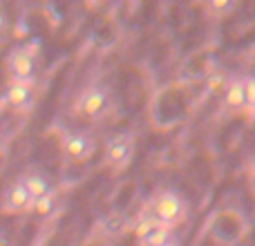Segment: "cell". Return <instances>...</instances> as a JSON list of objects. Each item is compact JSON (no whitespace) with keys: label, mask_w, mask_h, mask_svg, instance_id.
<instances>
[{"label":"cell","mask_w":255,"mask_h":246,"mask_svg":"<svg viewBox=\"0 0 255 246\" xmlns=\"http://www.w3.org/2000/svg\"><path fill=\"white\" fill-rule=\"evenodd\" d=\"M36 99V83H20V81H9L4 90V103L11 110H29Z\"/></svg>","instance_id":"cell-7"},{"label":"cell","mask_w":255,"mask_h":246,"mask_svg":"<svg viewBox=\"0 0 255 246\" xmlns=\"http://www.w3.org/2000/svg\"><path fill=\"white\" fill-rule=\"evenodd\" d=\"M7 27H9V18H7V13L0 9V36L7 31Z\"/></svg>","instance_id":"cell-14"},{"label":"cell","mask_w":255,"mask_h":246,"mask_svg":"<svg viewBox=\"0 0 255 246\" xmlns=\"http://www.w3.org/2000/svg\"><path fill=\"white\" fill-rule=\"evenodd\" d=\"M61 150L70 161H85L97 152V139L88 132H67L61 139Z\"/></svg>","instance_id":"cell-5"},{"label":"cell","mask_w":255,"mask_h":246,"mask_svg":"<svg viewBox=\"0 0 255 246\" xmlns=\"http://www.w3.org/2000/svg\"><path fill=\"white\" fill-rule=\"evenodd\" d=\"M224 103L231 110H242V108H247V85H244V79L233 81V83L226 88Z\"/></svg>","instance_id":"cell-10"},{"label":"cell","mask_w":255,"mask_h":246,"mask_svg":"<svg viewBox=\"0 0 255 246\" xmlns=\"http://www.w3.org/2000/svg\"><path fill=\"white\" fill-rule=\"evenodd\" d=\"M0 211L9 213V215H18V213H29L34 211V199H31L29 190L25 188L22 179H16L4 188L2 199H0Z\"/></svg>","instance_id":"cell-6"},{"label":"cell","mask_w":255,"mask_h":246,"mask_svg":"<svg viewBox=\"0 0 255 246\" xmlns=\"http://www.w3.org/2000/svg\"><path fill=\"white\" fill-rule=\"evenodd\" d=\"M74 108L83 119H90V121L101 119L108 112V108H110V92L103 85H88L76 97Z\"/></svg>","instance_id":"cell-3"},{"label":"cell","mask_w":255,"mask_h":246,"mask_svg":"<svg viewBox=\"0 0 255 246\" xmlns=\"http://www.w3.org/2000/svg\"><path fill=\"white\" fill-rule=\"evenodd\" d=\"M134 154V134L119 132L106 141V163L115 170H124Z\"/></svg>","instance_id":"cell-4"},{"label":"cell","mask_w":255,"mask_h":246,"mask_svg":"<svg viewBox=\"0 0 255 246\" xmlns=\"http://www.w3.org/2000/svg\"><path fill=\"white\" fill-rule=\"evenodd\" d=\"M150 215L163 226H179L186 220V202L179 193L175 190H161L154 195L152 206H150Z\"/></svg>","instance_id":"cell-2"},{"label":"cell","mask_w":255,"mask_h":246,"mask_svg":"<svg viewBox=\"0 0 255 246\" xmlns=\"http://www.w3.org/2000/svg\"><path fill=\"white\" fill-rule=\"evenodd\" d=\"M56 199H58V195H56V190H54L52 195H47L45 199H40V202L34 204V211L40 213V215H49V213L54 211V204H56Z\"/></svg>","instance_id":"cell-11"},{"label":"cell","mask_w":255,"mask_h":246,"mask_svg":"<svg viewBox=\"0 0 255 246\" xmlns=\"http://www.w3.org/2000/svg\"><path fill=\"white\" fill-rule=\"evenodd\" d=\"M211 7L215 9V11H229V9H233V7H235V4H233V2H226V0H222V2H220V0H215V2H213Z\"/></svg>","instance_id":"cell-13"},{"label":"cell","mask_w":255,"mask_h":246,"mask_svg":"<svg viewBox=\"0 0 255 246\" xmlns=\"http://www.w3.org/2000/svg\"><path fill=\"white\" fill-rule=\"evenodd\" d=\"M136 244L139 246H177L175 229L163 226V224H157L148 235H145V238L136 240Z\"/></svg>","instance_id":"cell-9"},{"label":"cell","mask_w":255,"mask_h":246,"mask_svg":"<svg viewBox=\"0 0 255 246\" xmlns=\"http://www.w3.org/2000/svg\"><path fill=\"white\" fill-rule=\"evenodd\" d=\"M20 179H22V184H25V188L29 190V195H31V199H34V204L40 202V199H45L47 195L54 193L52 184H49V177L45 175V172H40V170H29V172H25Z\"/></svg>","instance_id":"cell-8"},{"label":"cell","mask_w":255,"mask_h":246,"mask_svg":"<svg viewBox=\"0 0 255 246\" xmlns=\"http://www.w3.org/2000/svg\"><path fill=\"white\" fill-rule=\"evenodd\" d=\"M244 85H247V108L255 110V76L244 79Z\"/></svg>","instance_id":"cell-12"},{"label":"cell","mask_w":255,"mask_h":246,"mask_svg":"<svg viewBox=\"0 0 255 246\" xmlns=\"http://www.w3.org/2000/svg\"><path fill=\"white\" fill-rule=\"evenodd\" d=\"M4 70L9 74V81L20 83H36L38 74V52L34 45H18L4 58Z\"/></svg>","instance_id":"cell-1"}]
</instances>
